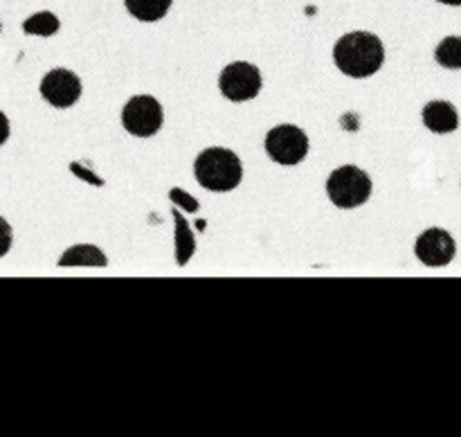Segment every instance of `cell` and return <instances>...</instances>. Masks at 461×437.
I'll use <instances>...</instances> for the list:
<instances>
[{"instance_id":"obj_5","label":"cell","mask_w":461,"mask_h":437,"mask_svg":"<svg viewBox=\"0 0 461 437\" xmlns=\"http://www.w3.org/2000/svg\"><path fill=\"white\" fill-rule=\"evenodd\" d=\"M165 124L162 104L153 95H133L122 108V126L135 138H151Z\"/></svg>"},{"instance_id":"obj_1","label":"cell","mask_w":461,"mask_h":437,"mask_svg":"<svg viewBox=\"0 0 461 437\" xmlns=\"http://www.w3.org/2000/svg\"><path fill=\"white\" fill-rule=\"evenodd\" d=\"M333 61L347 77L365 79V77L376 75L383 68L385 48H383V41L372 32H349L333 45Z\"/></svg>"},{"instance_id":"obj_14","label":"cell","mask_w":461,"mask_h":437,"mask_svg":"<svg viewBox=\"0 0 461 437\" xmlns=\"http://www.w3.org/2000/svg\"><path fill=\"white\" fill-rule=\"evenodd\" d=\"M192 252L194 239L192 232H189V225L185 223L183 216H178V212H176V257H178V264H187Z\"/></svg>"},{"instance_id":"obj_4","label":"cell","mask_w":461,"mask_h":437,"mask_svg":"<svg viewBox=\"0 0 461 437\" xmlns=\"http://www.w3.org/2000/svg\"><path fill=\"white\" fill-rule=\"evenodd\" d=\"M264 147L277 165H300L309 156V135L295 124H277L266 133Z\"/></svg>"},{"instance_id":"obj_6","label":"cell","mask_w":461,"mask_h":437,"mask_svg":"<svg viewBox=\"0 0 461 437\" xmlns=\"http://www.w3.org/2000/svg\"><path fill=\"white\" fill-rule=\"evenodd\" d=\"M261 86H264V79H261L259 68L248 61L230 63V66L223 68L219 77L221 95L234 104L255 99L261 93Z\"/></svg>"},{"instance_id":"obj_15","label":"cell","mask_w":461,"mask_h":437,"mask_svg":"<svg viewBox=\"0 0 461 437\" xmlns=\"http://www.w3.org/2000/svg\"><path fill=\"white\" fill-rule=\"evenodd\" d=\"M12 241H14V232H12V225L7 223V221L0 216V257H5L9 252V248H12Z\"/></svg>"},{"instance_id":"obj_2","label":"cell","mask_w":461,"mask_h":437,"mask_svg":"<svg viewBox=\"0 0 461 437\" xmlns=\"http://www.w3.org/2000/svg\"><path fill=\"white\" fill-rule=\"evenodd\" d=\"M194 174L201 187L210 192H232L243 180L241 158L225 147H210L198 153Z\"/></svg>"},{"instance_id":"obj_11","label":"cell","mask_w":461,"mask_h":437,"mask_svg":"<svg viewBox=\"0 0 461 437\" xmlns=\"http://www.w3.org/2000/svg\"><path fill=\"white\" fill-rule=\"evenodd\" d=\"M174 0H124L126 9L133 18L142 23H156L167 16Z\"/></svg>"},{"instance_id":"obj_16","label":"cell","mask_w":461,"mask_h":437,"mask_svg":"<svg viewBox=\"0 0 461 437\" xmlns=\"http://www.w3.org/2000/svg\"><path fill=\"white\" fill-rule=\"evenodd\" d=\"M9 133H12V129H9V120L7 115H5L3 111H0V147H3L5 142L9 140Z\"/></svg>"},{"instance_id":"obj_12","label":"cell","mask_w":461,"mask_h":437,"mask_svg":"<svg viewBox=\"0 0 461 437\" xmlns=\"http://www.w3.org/2000/svg\"><path fill=\"white\" fill-rule=\"evenodd\" d=\"M435 59L441 68L461 70V36H446L435 50Z\"/></svg>"},{"instance_id":"obj_8","label":"cell","mask_w":461,"mask_h":437,"mask_svg":"<svg viewBox=\"0 0 461 437\" xmlns=\"http://www.w3.org/2000/svg\"><path fill=\"white\" fill-rule=\"evenodd\" d=\"M81 79L68 68H54L41 81V95L54 108H70L81 97Z\"/></svg>"},{"instance_id":"obj_17","label":"cell","mask_w":461,"mask_h":437,"mask_svg":"<svg viewBox=\"0 0 461 437\" xmlns=\"http://www.w3.org/2000/svg\"><path fill=\"white\" fill-rule=\"evenodd\" d=\"M439 3H448V5H461V0H439Z\"/></svg>"},{"instance_id":"obj_9","label":"cell","mask_w":461,"mask_h":437,"mask_svg":"<svg viewBox=\"0 0 461 437\" xmlns=\"http://www.w3.org/2000/svg\"><path fill=\"white\" fill-rule=\"evenodd\" d=\"M423 124L426 129H430L432 133H453L459 126V113L457 108L450 102H444V99H435V102H428L423 106Z\"/></svg>"},{"instance_id":"obj_3","label":"cell","mask_w":461,"mask_h":437,"mask_svg":"<svg viewBox=\"0 0 461 437\" xmlns=\"http://www.w3.org/2000/svg\"><path fill=\"white\" fill-rule=\"evenodd\" d=\"M374 183L360 167L342 165L331 171L327 180V194L340 210H356L372 196Z\"/></svg>"},{"instance_id":"obj_10","label":"cell","mask_w":461,"mask_h":437,"mask_svg":"<svg viewBox=\"0 0 461 437\" xmlns=\"http://www.w3.org/2000/svg\"><path fill=\"white\" fill-rule=\"evenodd\" d=\"M59 266L68 269V266H93V269H104L108 266V257L99 250L93 243H79V246L68 248L59 259Z\"/></svg>"},{"instance_id":"obj_13","label":"cell","mask_w":461,"mask_h":437,"mask_svg":"<svg viewBox=\"0 0 461 437\" xmlns=\"http://www.w3.org/2000/svg\"><path fill=\"white\" fill-rule=\"evenodd\" d=\"M59 27H61V21L52 12H39L23 23V30L34 36H52L57 34Z\"/></svg>"},{"instance_id":"obj_7","label":"cell","mask_w":461,"mask_h":437,"mask_svg":"<svg viewBox=\"0 0 461 437\" xmlns=\"http://www.w3.org/2000/svg\"><path fill=\"white\" fill-rule=\"evenodd\" d=\"M414 255L421 264L430 266V269H441L448 266L457 255V243H455L453 234L444 228H428L414 241Z\"/></svg>"}]
</instances>
